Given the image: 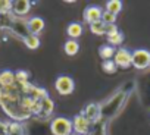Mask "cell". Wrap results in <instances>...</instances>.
I'll list each match as a JSON object with an SVG mask.
<instances>
[{
	"label": "cell",
	"instance_id": "cell-1",
	"mask_svg": "<svg viewBox=\"0 0 150 135\" xmlns=\"http://www.w3.org/2000/svg\"><path fill=\"white\" fill-rule=\"evenodd\" d=\"M22 97L24 94L19 91L16 82L13 85L0 88V106L9 117L15 119V122H22L31 117V115H28L21 106Z\"/></svg>",
	"mask_w": 150,
	"mask_h": 135
},
{
	"label": "cell",
	"instance_id": "cell-2",
	"mask_svg": "<svg viewBox=\"0 0 150 135\" xmlns=\"http://www.w3.org/2000/svg\"><path fill=\"white\" fill-rule=\"evenodd\" d=\"M50 132L53 135H71L72 131V120L63 116H57L50 122Z\"/></svg>",
	"mask_w": 150,
	"mask_h": 135
},
{
	"label": "cell",
	"instance_id": "cell-3",
	"mask_svg": "<svg viewBox=\"0 0 150 135\" xmlns=\"http://www.w3.org/2000/svg\"><path fill=\"white\" fill-rule=\"evenodd\" d=\"M90 128H91V122L83 115L78 113L72 117V131L77 135H90Z\"/></svg>",
	"mask_w": 150,
	"mask_h": 135
},
{
	"label": "cell",
	"instance_id": "cell-4",
	"mask_svg": "<svg viewBox=\"0 0 150 135\" xmlns=\"http://www.w3.org/2000/svg\"><path fill=\"white\" fill-rule=\"evenodd\" d=\"M132 66L138 71L147 69L150 66V51L146 49H137L132 51Z\"/></svg>",
	"mask_w": 150,
	"mask_h": 135
},
{
	"label": "cell",
	"instance_id": "cell-5",
	"mask_svg": "<svg viewBox=\"0 0 150 135\" xmlns=\"http://www.w3.org/2000/svg\"><path fill=\"white\" fill-rule=\"evenodd\" d=\"M54 88H56V91H57L60 96H69V94H72L74 90H75V82H74V79H72L71 77H68V75H60V77H57L56 81H54Z\"/></svg>",
	"mask_w": 150,
	"mask_h": 135
},
{
	"label": "cell",
	"instance_id": "cell-6",
	"mask_svg": "<svg viewBox=\"0 0 150 135\" xmlns=\"http://www.w3.org/2000/svg\"><path fill=\"white\" fill-rule=\"evenodd\" d=\"M115 62V65L118 68H122V69H128L129 66H132V51H129L125 47L116 49L115 56L112 59Z\"/></svg>",
	"mask_w": 150,
	"mask_h": 135
},
{
	"label": "cell",
	"instance_id": "cell-7",
	"mask_svg": "<svg viewBox=\"0 0 150 135\" xmlns=\"http://www.w3.org/2000/svg\"><path fill=\"white\" fill-rule=\"evenodd\" d=\"M9 31L16 35V37H21L22 40L30 35V30H28V25H27V21L24 18H16L13 16L12 18V22H11V27H9Z\"/></svg>",
	"mask_w": 150,
	"mask_h": 135
},
{
	"label": "cell",
	"instance_id": "cell-8",
	"mask_svg": "<svg viewBox=\"0 0 150 135\" xmlns=\"http://www.w3.org/2000/svg\"><path fill=\"white\" fill-rule=\"evenodd\" d=\"M31 6H33V3L30 2V0H16V2L12 3L13 16H16V18H25L30 13Z\"/></svg>",
	"mask_w": 150,
	"mask_h": 135
},
{
	"label": "cell",
	"instance_id": "cell-9",
	"mask_svg": "<svg viewBox=\"0 0 150 135\" xmlns=\"http://www.w3.org/2000/svg\"><path fill=\"white\" fill-rule=\"evenodd\" d=\"M81 113H83V115L91 122V125H93V123H96V122L100 119V116H102V107H100L99 103H90V104L86 106V109H84Z\"/></svg>",
	"mask_w": 150,
	"mask_h": 135
},
{
	"label": "cell",
	"instance_id": "cell-10",
	"mask_svg": "<svg viewBox=\"0 0 150 135\" xmlns=\"http://www.w3.org/2000/svg\"><path fill=\"white\" fill-rule=\"evenodd\" d=\"M102 13H103V11L99 6H87L84 11V21L90 25L94 22H99V21H102Z\"/></svg>",
	"mask_w": 150,
	"mask_h": 135
},
{
	"label": "cell",
	"instance_id": "cell-11",
	"mask_svg": "<svg viewBox=\"0 0 150 135\" xmlns=\"http://www.w3.org/2000/svg\"><path fill=\"white\" fill-rule=\"evenodd\" d=\"M27 25H28V30H30V34H34V35H38L44 27H46V22L43 18L40 16H31L30 19H27Z\"/></svg>",
	"mask_w": 150,
	"mask_h": 135
},
{
	"label": "cell",
	"instance_id": "cell-12",
	"mask_svg": "<svg viewBox=\"0 0 150 135\" xmlns=\"http://www.w3.org/2000/svg\"><path fill=\"white\" fill-rule=\"evenodd\" d=\"M84 32V27L80 22H71L66 27V34L68 37H71V40H77L78 37H81Z\"/></svg>",
	"mask_w": 150,
	"mask_h": 135
},
{
	"label": "cell",
	"instance_id": "cell-13",
	"mask_svg": "<svg viewBox=\"0 0 150 135\" xmlns=\"http://www.w3.org/2000/svg\"><path fill=\"white\" fill-rule=\"evenodd\" d=\"M13 84H15V72H12L9 69H5L0 72V88L9 87Z\"/></svg>",
	"mask_w": 150,
	"mask_h": 135
},
{
	"label": "cell",
	"instance_id": "cell-14",
	"mask_svg": "<svg viewBox=\"0 0 150 135\" xmlns=\"http://www.w3.org/2000/svg\"><path fill=\"white\" fill-rule=\"evenodd\" d=\"M31 98H34V100H37V101H43L44 98H47L49 97V93H47V90L46 88H43V87H37V85H33V88H31V91H30V94H28Z\"/></svg>",
	"mask_w": 150,
	"mask_h": 135
},
{
	"label": "cell",
	"instance_id": "cell-15",
	"mask_svg": "<svg viewBox=\"0 0 150 135\" xmlns=\"http://www.w3.org/2000/svg\"><path fill=\"white\" fill-rule=\"evenodd\" d=\"M63 50L68 56H75L78 51H80V44L77 40H66L65 44H63Z\"/></svg>",
	"mask_w": 150,
	"mask_h": 135
},
{
	"label": "cell",
	"instance_id": "cell-16",
	"mask_svg": "<svg viewBox=\"0 0 150 135\" xmlns=\"http://www.w3.org/2000/svg\"><path fill=\"white\" fill-rule=\"evenodd\" d=\"M115 51H116L115 47H112V46H109V44H103V46H100V49H99V56H100L103 60H112L113 56H115Z\"/></svg>",
	"mask_w": 150,
	"mask_h": 135
},
{
	"label": "cell",
	"instance_id": "cell-17",
	"mask_svg": "<svg viewBox=\"0 0 150 135\" xmlns=\"http://www.w3.org/2000/svg\"><path fill=\"white\" fill-rule=\"evenodd\" d=\"M53 110H54V101H53L50 97L44 98V100L41 101V115H40V116L49 117V116L53 113Z\"/></svg>",
	"mask_w": 150,
	"mask_h": 135
},
{
	"label": "cell",
	"instance_id": "cell-18",
	"mask_svg": "<svg viewBox=\"0 0 150 135\" xmlns=\"http://www.w3.org/2000/svg\"><path fill=\"white\" fill-rule=\"evenodd\" d=\"M106 38H108V44L109 46H112V47H116V46H121L122 43H124V34L118 30L116 32H113V34H109V35H106Z\"/></svg>",
	"mask_w": 150,
	"mask_h": 135
},
{
	"label": "cell",
	"instance_id": "cell-19",
	"mask_svg": "<svg viewBox=\"0 0 150 135\" xmlns=\"http://www.w3.org/2000/svg\"><path fill=\"white\" fill-rule=\"evenodd\" d=\"M22 41H24L25 47H27V49H30V50H35V49H38V47H40V38H38V35L30 34V35H27Z\"/></svg>",
	"mask_w": 150,
	"mask_h": 135
},
{
	"label": "cell",
	"instance_id": "cell-20",
	"mask_svg": "<svg viewBox=\"0 0 150 135\" xmlns=\"http://www.w3.org/2000/svg\"><path fill=\"white\" fill-rule=\"evenodd\" d=\"M105 11H108V12H110V13L118 16V13L122 11V2L121 0H109V2L106 3V9Z\"/></svg>",
	"mask_w": 150,
	"mask_h": 135
},
{
	"label": "cell",
	"instance_id": "cell-21",
	"mask_svg": "<svg viewBox=\"0 0 150 135\" xmlns=\"http://www.w3.org/2000/svg\"><path fill=\"white\" fill-rule=\"evenodd\" d=\"M8 135H24V126L19 122H8Z\"/></svg>",
	"mask_w": 150,
	"mask_h": 135
},
{
	"label": "cell",
	"instance_id": "cell-22",
	"mask_svg": "<svg viewBox=\"0 0 150 135\" xmlns=\"http://www.w3.org/2000/svg\"><path fill=\"white\" fill-rule=\"evenodd\" d=\"M90 31L93 34H96V35H106V25L102 21L94 22V24L90 25Z\"/></svg>",
	"mask_w": 150,
	"mask_h": 135
},
{
	"label": "cell",
	"instance_id": "cell-23",
	"mask_svg": "<svg viewBox=\"0 0 150 135\" xmlns=\"http://www.w3.org/2000/svg\"><path fill=\"white\" fill-rule=\"evenodd\" d=\"M102 69H103V72H106V74H115L116 72V69H118V66L115 65V62L113 60H103L102 62Z\"/></svg>",
	"mask_w": 150,
	"mask_h": 135
},
{
	"label": "cell",
	"instance_id": "cell-24",
	"mask_svg": "<svg viewBox=\"0 0 150 135\" xmlns=\"http://www.w3.org/2000/svg\"><path fill=\"white\" fill-rule=\"evenodd\" d=\"M15 82L16 84H24V82H30V72L27 71H16L15 72Z\"/></svg>",
	"mask_w": 150,
	"mask_h": 135
},
{
	"label": "cell",
	"instance_id": "cell-25",
	"mask_svg": "<svg viewBox=\"0 0 150 135\" xmlns=\"http://www.w3.org/2000/svg\"><path fill=\"white\" fill-rule=\"evenodd\" d=\"M102 22H103L105 25H115V22H116V15H113V13H110V12H108V11H103V13H102Z\"/></svg>",
	"mask_w": 150,
	"mask_h": 135
},
{
	"label": "cell",
	"instance_id": "cell-26",
	"mask_svg": "<svg viewBox=\"0 0 150 135\" xmlns=\"http://www.w3.org/2000/svg\"><path fill=\"white\" fill-rule=\"evenodd\" d=\"M12 12V2L9 0H0V16L9 15Z\"/></svg>",
	"mask_w": 150,
	"mask_h": 135
},
{
	"label": "cell",
	"instance_id": "cell-27",
	"mask_svg": "<svg viewBox=\"0 0 150 135\" xmlns=\"http://www.w3.org/2000/svg\"><path fill=\"white\" fill-rule=\"evenodd\" d=\"M31 115H35V116L40 117V115H41V101L34 100V103L31 106Z\"/></svg>",
	"mask_w": 150,
	"mask_h": 135
},
{
	"label": "cell",
	"instance_id": "cell-28",
	"mask_svg": "<svg viewBox=\"0 0 150 135\" xmlns=\"http://www.w3.org/2000/svg\"><path fill=\"white\" fill-rule=\"evenodd\" d=\"M0 135H8V122H0Z\"/></svg>",
	"mask_w": 150,
	"mask_h": 135
},
{
	"label": "cell",
	"instance_id": "cell-29",
	"mask_svg": "<svg viewBox=\"0 0 150 135\" xmlns=\"http://www.w3.org/2000/svg\"><path fill=\"white\" fill-rule=\"evenodd\" d=\"M71 135H77V134H74V132H72V134H71Z\"/></svg>",
	"mask_w": 150,
	"mask_h": 135
}]
</instances>
